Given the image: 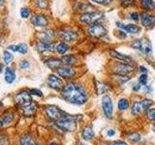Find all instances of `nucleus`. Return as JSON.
<instances>
[{
    "instance_id": "f257e3e1",
    "label": "nucleus",
    "mask_w": 155,
    "mask_h": 145,
    "mask_svg": "<svg viewBox=\"0 0 155 145\" xmlns=\"http://www.w3.org/2000/svg\"><path fill=\"white\" fill-rule=\"evenodd\" d=\"M61 96L68 103L78 105L85 104L88 99V95H87L84 86L74 83V82L64 85L61 90Z\"/></svg>"
},
{
    "instance_id": "f03ea898",
    "label": "nucleus",
    "mask_w": 155,
    "mask_h": 145,
    "mask_svg": "<svg viewBox=\"0 0 155 145\" xmlns=\"http://www.w3.org/2000/svg\"><path fill=\"white\" fill-rule=\"evenodd\" d=\"M77 119L72 115H63L56 121V125L65 132H74L77 128Z\"/></svg>"
},
{
    "instance_id": "7ed1b4c3",
    "label": "nucleus",
    "mask_w": 155,
    "mask_h": 145,
    "mask_svg": "<svg viewBox=\"0 0 155 145\" xmlns=\"http://www.w3.org/2000/svg\"><path fill=\"white\" fill-rule=\"evenodd\" d=\"M104 18V14L98 11H90L84 13L81 16V21L84 24L92 25V24L100 23V21Z\"/></svg>"
},
{
    "instance_id": "20e7f679",
    "label": "nucleus",
    "mask_w": 155,
    "mask_h": 145,
    "mask_svg": "<svg viewBox=\"0 0 155 145\" xmlns=\"http://www.w3.org/2000/svg\"><path fill=\"white\" fill-rule=\"evenodd\" d=\"M131 47L135 48V50H137L142 53H143V54L147 56H150L152 54L151 43H150L147 39H144V38L138 39V40L134 41L132 44H131Z\"/></svg>"
},
{
    "instance_id": "39448f33",
    "label": "nucleus",
    "mask_w": 155,
    "mask_h": 145,
    "mask_svg": "<svg viewBox=\"0 0 155 145\" xmlns=\"http://www.w3.org/2000/svg\"><path fill=\"white\" fill-rule=\"evenodd\" d=\"M153 105V102L151 100H142L139 102H135L131 108V113L133 115L137 116L140 113L147 111L149 108Z\"/></svg>"
},
{
    "instance_id": "423d86ee",
    "label": "nucleus",
    "mask_w": 155,
    "mask_h": 145,
    "mask_svg": "<svg viewBox=\"0 0 155 145\" xmlns=\"http://www.w3.org/2000/svg\"><path fill=\"white\" fill-rule=\"evenodd\" d=\"M31 96L32 95L30 94V92L22 91V92H21V93L16 95V97H15V102H16V104L21 108H25V106H27V105H29L30 104L33 103V100L31 98Z\"/></svg>"
},
{
    "instance_id": "0eeeda50",
    "label": "nucleus",
    "mask_w": 155,
    "mask_h": 145,
    "mask_svg": "<svg viewBox=\"0 0 155 145\" xmlns=\"http://www.w3.org/2000/svg\"><path fill=\"white\" fill-rule=\"evenodd\" d=\"M88 33L91 37L94 38H103L107 35V28L102 25L101 23H96V24H92L88 28Z\"/></svg>"
},
{
    "instance_id": "6e6552de",
    "label": "nucleus",
    "mask_w": 155,
    "mask_h": 145,
    "mask_svg": "<svg viewBox=\"0 0 155 145\" xmlns=\"http://www.w3.org/2000/svg\"><path fill=\"white\" fill-rule=\"evenodd\" d=\"M102 108H103V112L106 117L111 118L114 112V105L110 96H103V98H102Z\"/></svg>"
},
{
    "instance_id": "1a4fd4ad",
    "label": "nucleus",
    "mask_w": 155,
    "mask_h": 145,
    "mask_svg": "<svg viewBox=\"0 0 155 145\" xmlns=\"http://www.w3.org/2000/svg\"><path fill=\"white\" fill-rule=\"evenodd\" d=\"M133 70H134L133 64H128V63H124V62L117 63L114 68V72L118 76H127L130 72H132Z\"/></svg>"
},
{
    "instance_id": "9d476101",
    "label": "nucleus",
    "mask_w": 155,
    "mask_h": 145,
    "mask_svg": "<svg viewBox=\"0 0 155 145\" xmlns=\"http://www.w3.org/2000/svg\"><path fill=\"white\" fill-rule=\"evenodd\" d=\"M46 114L48 115V117L53 120L57 121L59 118H61L63 116V112L55 105H48L45 108Z\"/></svg>"
},
{
    "instance_id": "9b49d317",
    "label": "nucleus",
    "mask_w": 155,
    "mask_h": 145,
    "mask_svg": "<svg viewBox=\"0 0 155 145\" xmlns=\"http://www.w3.org/2000/svg\"><path fill=\"white\" fill-rule=\"evenodd\" d=\"M56 72L60 77L67 79H72L76 75V71L73 69L72 66H67V65H62L61 67H59L56 70Z\"/></svg>"
},
{
    "instance_id": "f8f14e48",
    "label": "nucleus",
    "mask_w": 155,
    "mask_h": 145,
    "mask_svg": "<svg viewBox=\"0 0 155 145\" xmlns=\"http://www.w3.org/2000/svg\"><path fill=\"white\" fill-rule=\"evenodd\" d=\"M140 21L145 28H152L155 26V14L147 12L140 14Z\"/></svg>"
},
{
    "instance_id": "ddd939ff",
    "label": "nucleus",
    "mask_w": 155,
    "mask_h": 145,
    "mask_svg": "<svg viewBox=\"0 0 155 145\" xmlns=\"http://www.w3.org/2000/svg\"><path fill=\"white\" fill-rule=\"evenodd\" d=\"M48 84L51 88L54 90H59L64 87L63 80L55 75H50L48 77Z\"/></svg>"
},
{
    "instance_id": "4468645a",
    "label": "nucleus",
    "mask_w": 155,
    "mask_h": 145,
    "mask_svg": "<svg viewBox=\"0 0 155 145\" xmlns=\"http://www.w3.org/2000/svg\"><path fill=\"white\" fill-rule=\"evenodd\" d=\"M117 26L121 28L125 33H129V34H138L140 32V27L139 25H136V24H123L121 22H116Z\"/></svg>"
},
{
    "instance_id": "2eb2a0df",
    "label": "nucleus",
    "mask_w": 155,
    "mask_h": 145,
    "mask_svg": "<svg viewBox=\"0 0 155 145\" xmlns=\"http://www.w3.org/2000/svg\"><path fill=\"white\" fill-rule=\"evenodd\" d=\"M31 22L33 25H35L37 27H46L48 23V21L44 14H37L31 18Z\"/></svg>"
},
{
    "instance_id": "dca6fc26",
    "label": "nucleus",
    "mask_w": 155,
    "mask_h": 145,
    "mask_svg": "<svg viewBox=\"0 0 155 145\" xmlns=\"http://www.w3.org/2000/svg\"><path fill=\"white\" fill-rule=\"evenodd\" d=\"M110 54L111 57H114L116 60H119V61L124 62V63H128V64H133L132 58L128 55H126V54H123V53H121L117 50H110Z\"/></svg>"
},
{
    "instance_id": "f3484780",
    "label": "nucleus",
    "mask_w": 155,
    "mask_h": 145,
    "mask_svg": "<svg viewBox=\"0 0 155 145\" xmlns=\"http://www.w3.org/2000/svg\"><path fill=\"white\" fill-rule=\"evenodd\" d=\"M60 38L64 42H73L77 40L78 34L73 30H63L60 32Z\"/></svg>"
},
{
    "instance_id": "a211bd4d",
    "label": "nucleus",
    "mask_w": 155,
    "mask_h": 145,
    "mask_svg": "<svg viewBox=\"0 0 155 145\" xmlns=\"http://www.w3.org/2000/svg\"><path fill=\"white\" fill-rule=\"evenodd\" d=\"M55 46L53 45L51 42H43L40 41L37 44V50L40 52H45V51H51L54 50Z\"/></svg>"
},
{
    "instance_id": "6ab92c4d",
    "label": "nucleus",
    "mask_w": 155,
    "mask_h": 145,
    "mask_svg": "<svg viewBox=\"0 0 155 145\" xmlns=\"http://www.w3.org/2000/svg\"><path fill=\"white\" fill-rule=\"evenodd\" d=\"M8 50H12L14 52H18L21 54H26L28 47L25 44H18V45H11L8 47Z\"/></svg>"
},
{
    "instance_id": "aec40b11",
    "label": "nucleus",
    "mask_w": 155,
    "mask_h": 145,
    "mask_svg": "<svg viewBox=\"0 0 155 145\" xmlns=\"http://www.w3.org/2000/svg\"><path fill=\"white\" fill-rule=\"evenodd\" d=\"M46 65L51 70H57L58 68L63 65L62 59H57V58H50L46 60Z\"/></svg>"
},
{
    "instance_id": "412c9836",
    "label": "nucleus",
    "mask_w": 155,
    "mask_h": 145,
    "mask_svg": "<svg viewBox=\"0 0 155 145\" xmlns=\"http://www.w3.org/2000/svg\"><path fill=\"white\" fill-rule=\"evenodd\" d=\"M15 79H16V72L13 70V68L7 67L6 71H5V81L7 83L11 84L15 81Z\"/></svg>"
},
{
    "instance_id": "4be33fe9",
    "label": "nucleus",
    "mask_w": 155,
    "mask_h": 145,
    "mask_svg": "<svg viewBox=\"0 0 155 145\" xmlns=\"http://www.w3.org/2000/svg\"><path fill=\"white\" fill-rule=\"evenodd\" d=\"M36 108H37L36 105L34 104V103H32V104H30L29 105L25 106V108H22L21 110H22L23 114L25 115V116H32L34 113H35Z\"/></svg>"
},
{
    "instance_id": "5701e85b",
    "label": "nucleus",
    "mask_w": 155,
    "mask_h": 145,
    "mask_svg": "<svg viewBox=\"0 0 155 145\" xmlns=\"http://www.w3.org/2000/svg\"><path fill=\"white\" fill-rule=\"evenodd\" d=\"M62 62H63V65H67V66H72L77 63V59L74 55L69 54V55H64L62 58Z\"/></svg>"
},
{
    "instance_id": "b1692460",
    "label": "nucleus",
    "mask_w": 155,
    "mask_h": 145,
    "mask_svg": "<svg viewBox=\"0 0 155 145\" xmlns=\"http://www.w3.org/2000/svg\"><path fill=\"white\" fill-rule=\"evenodd\" d=\"M81 135H82V138L84 140H90L94 137V130L91 127H86L84 129V130H82Z\"/></svg>"
},
{
    "instance_id": "393cba45",
    "label": "nucleus",
    "mask_w": 155,
    "mask_h": 145,
    "mask_svg": "<svg viewBox=\"0 0 155 145\" xmlns=\"http://www.w3.org/2000/svg\"><path fill=\"white\" fill-rule=\"evenodd\" d=\"M142 7L147 11H152L155 10V2L153 0H140Z\"/></svg>"
},
{
    "instance_id": "a878e982",
    "label": "nucleus",
    "mask_w": 155,
    "mask_h": 145,
    "mask_svg": "<svg viewBox=\"0 0 155 145\" xmlns=\"http://www.w3.org/2000/svg\"><path fill=\"white\" fill-rule=\"evenodd\" d=\"M68 50H69V47H68V45L65 42H60L59 44H57L55 47V50L61 55H64L68 51Z\"/></svg>"
},
{
    "instance_id": "bb28decb",
    "label": "nucleus",
    "mask_w": 155,
    "mask_h": 145,
    "mask_svg": "<svg viewBox=\"0 0 155 145\" xmlns=\"http://www.w3.org/2000/svg\"><path fill=\"white\" fill-rule=\"evenodd\" d=\"M52 37H53V32L51 30H46L40 34V41L51 42Z\"/></svg>"
},
{
    "instance_id": "cd10ccee",
    "label": "nucleus",
    "mask_w": 155,
    "mask_h": 145,
    "mask_svg": "<svg viewBox=\"0 0 155 145\" xmlns=\"http://www.w3.org/2000/svg\"><path fill=\"white\" fill-rule=\"evenodd\" d=\"M13 119H14V115L12 113H6V114L2 115V117H1V126L3 127V126H5V125L10 124L13 121Z\"/></svg>"
},
{
    "instance_id": "c85d7f7f",
    "label": "nucleus",
    "mask_w": 155,
    "mask_h": 145,
    "mask_svg": "<svg viewBox=\"0 0 155 145\" xmlns=\"http://www.w3.org/2000/svg\"><path fill=\"white\" fill-rule=\"evenodd\" d=\"M129 108V102L127 99H120L118 101V109L120 111H125Z\"/></svg>"
},
{
    "instance_id": "c756f323",
    "label": "nucleus",
    "mask_w": 155,
    "mask_h": 145,
    "mask_svg": "<svg viewBox=\"0 0 155 145\" xmlns=\"http://www.w3.org/2000/svg\"><path fill=\"white\" fill-rule=\"evenodd\" d=\"M14 59V55L12 54L11 52L8 51V50H5L4 53H3V61L5 64H10Z\"/></svg>"
},
{
    "instance_id": "7c9ffc66",
    "label": "nucleus",
    "mask_w": 155,
    "mask_h": 145,
    "mask_svg": "<svg viewBox=\"0 0 155 145\" xmlns=\"http://www.w3.org/2000/svg\"><path fill=\"white\" fill-rule=\"evenodd\" d=\"M21 145H35V144H34L32 138L29 135H24L21 139Z\"/></svg>"
},
{
    "instance_id": "2f4dec72",
    "label": "nucleus",
    "mask_w": 155,
    "mask_h": 145,
    "mask_svg": "<svg viewBox=\"0 0 155 145\" xmlns=\"http://www.w3.org/2000/svg\"><path fill=\"white\" fill-rule=\"evenodd\" d=\"M35 5L39 9H47L48 0H35Z\"/></svg>"
},
{
    "instance_id": "473e14b6",
    "label": "nucleus",
    "mask_w": 155,
    "mask_h": 145,
    "mask_svg": "<svg viewBox=\"0 0 155 145\" xmlns=\"http://www.w3.org/2000/svg\"><path fill=\"white\" fill-rule=\"evenodd\" d=\"M21 16L22 18H27L30 16V10L26 7H23L21 9Z\"/></svg>"
},
{
    "instance_id": "72a5a7b5",
    "label": "nucleus",
    "mask_w": 155,
    "mask_h": 145,
    "mask_svg": "<svg viewBox=\"0 0 155 145\" xmlns=\"http://www.w3.org/2000/svg\"><path fill=\"white\" fill-rule=\"evenodd\" d=\"M147 116L150 121H155V108H149L147 111Z\"/></svg>"
},
{
    "instance_id": "f704fd0d",
    "label": "nucleus",
    "mask_w": 155,
    "mask_h": 145,
    "mask_svg": "<svg viewBox=\"0 0 155 145\" xmlns=\"http://www.w3.org/2000/svg\"><path fill=\"white\" fill-rule=\"evenodd\" d=\"M139 83L142 85H147V74H143L140 75L139 77Z\"/></svg>"
},
{
    "instance_id": "c9c22d12",
    "label": "nucleus",
    "mask_w": 155,
    "mask_h": 145,
    "mask_svg": "<svg viewBox=\"0 0 155 145\" xmlns=\"http://www.w3.org/2000/svg\"><path fill=\"white\" fill-rule=\"evenodd\" d=\"M92 2L97 3L99 5H104V6H107V5H110L114 0H91Z\"/></svg>"
},
{
    "instance_id": "e433bc0d",
    "label": "nucleus",
    "mask_w": 155,
    "mask_h": 145,
    "mask_svg": "<svg viewBox=\"0 0 155 145\" xmlns=\"http://www.w3.org/2000/svg\"><path fill=\"white\" fill-rule=\"evenodd\" d=\"M129 139L131 140V141H134V142H137L140 140V137L138 134H136V133H132V134H129Z\"/></svg>"
},
{
    "instance_id": "4c0bfd02",
    "label": "nucleus",
    "mask_w": 155,
    "mask_h": 145,
    "mask_svg": "<svg viewBox=\"0 0 155 145\" xmlns=\"http://www.w3.org/2000/svg\"><path fill=\"white\" fill-rule=\"evenodd\" d=\"M29 66H30V64H29V62L27 60H21V62H19V68L22 70L28 69Z\"/></svg>"
},
{
    "instance_id": "58836bf2",
    "label": "nucleus",
    "mask_w": 155,
    "mask_h": 145,
    "mask_svg": "<svg viewBox=\"0 0 155 145\" xmlns=\"http://www.w3.org/2000/svg\"><path fill=\"white\" fill-rule=\"evenodd\" d=\"M29 92H30V94H31V95L38 96V97H40V98H42V97H43V93H42V91H41V90H38V89H31Z\"/></svg>"
},
{
    "instance_id": "ea45409f",
    "label": "nucleus",
    "mask_w": 155,
    "mask_h": 145,
    "mask_svg": "<svg viewBox=\"0 0 155 145\" xmlns=\"http://www.w3.org/2000/svg\"><path fill=\"white\" fill-rule=\"evenodd\" d=\"M130 18L133 19V21H138L139 19H140V16L138 14V13H132L130 14Z\"/></svg>"
},
{
    "instance_id": "a19ab883",
    "label": "nucleus",
    "mask_w": 155,
    "mask_h": 145,
    "mask_svg": "<svg viewBox=\"0 0 155 145\" xmlns=\"http://www.w3.org/2000/svg\"><path fill=\"white\" fill-rule=\"evenodd\" d=\"M109 145H128L127 143H125L123 141H115V142H111Z\"/></svg>"
},
{
    "instance_id": "79ce46f5",
    "label": "nucleus",
    "mask_w": 155,
    "mask_h": 145,
    "mask_svg": "<svg viewBox=\"0 0 155 145\" xmlns=\"http://www.w3.org/2000/svg\"><path fill=\"white\" fill-rule=\"evenodd\" d=\"M107 134H108V137H113V135L115 134V130L110 129V130H108V132H107Z\"/></svg>"
},
{
    "instance_id": "37998d69",
    "label": "nucleus",
    "mask_w": 155,
    "mask_h": 145,
    "mask_svg": "<svg viewBox=\"0 0 155 145\" xmlns=\"http://www.w3.org/2000/svg\"><path fill=\"white\" fill-rule=\"evenodd\" d=\"M122 1V3L125 5V6H128V5L132 4L134 2V0H121Z\"/></svg>"
},
{
    "instance_id": "c03bdc74",
    "label": "nucleus",
    "mask_w": 155,
    "mask_h": 145,
    "mask_svg": "<svg viewBox=\"0 0 155 145\" xmlns=\"http://www.w3.org/2000/svg\"><path fill=\"white\" fill-rule=\"evenodd\" d=\"M139 70H140V72H144V74H147V68H144V67H142V66H140V67L139 68Z\"/></svg>"
},
{
    "instance_id": "a18cd8bd",
    "label": "nucleus",
    "mask_w": 155,
    "mask_h": 145,
    "mask_svg": "<svg viewBox=\"0 0 155 145\" xmlns=\"http://www.w3.org/2000/svg\"><path fill=\"white\" fill-rule=\"evenodd\" d=\"M133 89H134L135 91H139V90L140 89V83H139V84H135V86L133 87Z\"/></svg>"
},
{
    "instance_id": "49530a36",
    "label": "nucleus",
    "mask_w": 155,
    "mask_h": 145,
    "mask_svg": "<svg viewBox=\"0 0 155 145\" xmlns=\"http://www.w3.org/2000/svg\"><path fill=\"white\" fill-rule=\"evenodd\" d=\"M51 145H57V144H54V143H53V144H51Z\"/></svg>"
},
{
    "instance_id": "de8ad7c7",
    "label": "nucleus",
    "mask_w": 155,
    "mask_h": 145,
    "mask_svg": "<svg viewBox=\"0 0 155 145\" xmlns=\"http://www.w3.org/2000/svg\"><path fill=\"white\" fill-rule=\"evenodd\" d=\"M35 145H40V144H35Z\"/></svg>"
}]
</instances>
